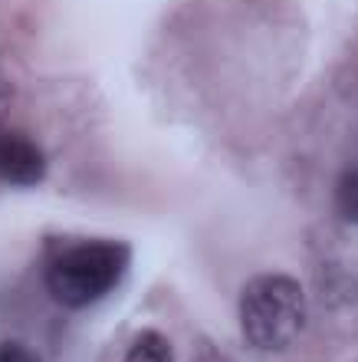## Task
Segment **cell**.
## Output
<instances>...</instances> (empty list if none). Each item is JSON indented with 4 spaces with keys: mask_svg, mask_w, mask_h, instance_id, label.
I'll list each match as a JSON object with an SVG mask.
<instances>
[{
    "mask_svg": "<svg viewBox=\"0 0 358 362\" xmlns=\"http://www.w3.org/2000/svg\"><path fill=\"white\" fill-rule=\"evenodd\" d=\"M132 264V247L122 240H83L56 254L47 270V290L59 306L85 310L122 284Z\"/></svg>",
    "mask_w": 358,
    "mask_h": 362,
    "instance_id": "obj_1",
    "label": "cell"
},
{
    "mask_svg": "<svg viewBox=\"0 0 358 362\" xmlns=\"http://www.w3.org/2000/svg\"><path fill=\"white\" fill-rule=\"evenodd\" d=\"M0 178L13 188H33L47 178V158L27 135H0Z\"/></svg>",
    "mask_w": 358,
    "mask_h": 362,
    "instance_id": "obj_3",
    "label": "cell"
},
{
    "mask_svg": "<svg viewBox=\"0 0 358 362\" xmlns=\"http://www.w3.org/2000/svg\"><path fill=\"white\" fill-rule=\"evenodd\" d=\"M335 211H339L345 221L358 224V168L345 172L335 185Z\"/></svg>",
    "mask_w": 358,
    "mask_h": 362,
    "instance_id": "obj_5",
    "label": "cell"
},
{
    "mask_svg": "<svg viewBox=\"0 0 358 362\" xmlns=\"http://www.w3.org/2000/svg\"><path fill=\"white\" fill-rule=\"evenodd\" d=\"M0 362H40V356L20 343H0Z\"/></svg>",
    "mask_w": 358,
    "mask_h": 362,
    "instance_id": "obj_6",
    "label": "cell"
},
{
    "mask_svg": "<svg viewBox=\"0 0 358 362\" xmlns=\"http://www.w3.org/2000/svg\"><path fill=\"white\" fill-rule=\"evenodd\" d=\"M125 362H174V349L158 329H145L135 336V343L129 346Z\"/></svg>",
    "mask_w": 358,
    "mask_h": 362,
    "instance_id": "obj_4",
    "label": "cell"
},
{
    "mask_svg": "<svg viewBox=\"0 0 358 362\" xmlns=\"http://www.w3.org/2000/svg\"><path fill=\"white\" fill-rule=\"evenodd\" d=\"M302 323H306V296L299 280L286 274H260L244 286L240 326L250 346L263 353H280L296 343Z\"/></svg>",
    "mask_w": 358,
    "mask_h": 362,
    "instance_id": "obj_2",
    "label": "cell"
}]
</instances>
